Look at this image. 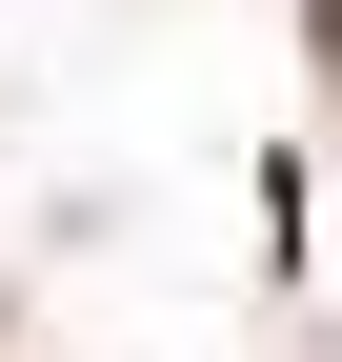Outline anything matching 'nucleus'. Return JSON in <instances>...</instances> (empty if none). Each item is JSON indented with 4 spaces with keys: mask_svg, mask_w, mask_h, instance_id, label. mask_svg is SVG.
<instances>
[]
</instances>
